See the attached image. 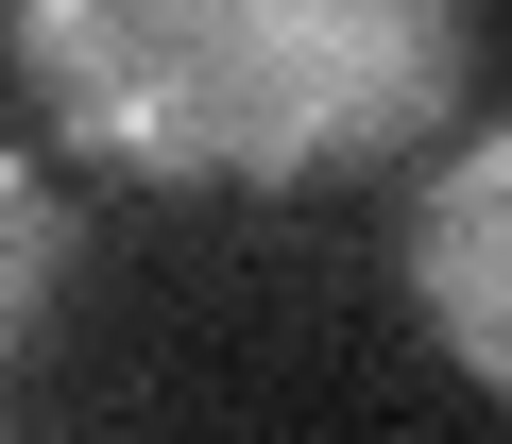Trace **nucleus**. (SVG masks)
I'll use <instances>...</instances> for the list:
<instances>
[{
    "label": "nucleus",
    "instance_id": "obj_1",
    "mask_svg": "<svg viewBox=\"0 0 512 444\" xmlns=\"http://www.w3.org/2000/svg\"><path fill=\"white\" fill-rule=\"evenodd\" d=\"M0 69L137 188H325L444 137L478 0H0Z\"/></svg>",
    "mask_w": 512,
    "mask_h": 444
},
{
    "label": "nucleus",
    "instance_id": "obj_2",
    "mask_svg": "<svg viewBox=\"0 0 512 444\" xmlns=\"http://www.w3.org/2000/svg\"><path fill=\"white\" fill-rule=\"evenodd\" d=\"M410 308L478 393H512V120L444 137V171L410 188Z\"/></svg>",
    "mask_w": 512,
    "mask_h": 444
},
{
    "label": "nucleus",
    "instance_id": "obj_3",
    "mask_svg": "<svg viewBox=\"0 0 512 444\" xmlns=\"http://www.w3.org/2000/svg\"><path fill=\"white\" fill-rule=\"evenodd\" d=\"M69 291V205H52V171L35 154H0V359L35 342V308Z\"/></svg>",
    "mask_w": 512,
    "mask_h": 444
}]
</instances>
